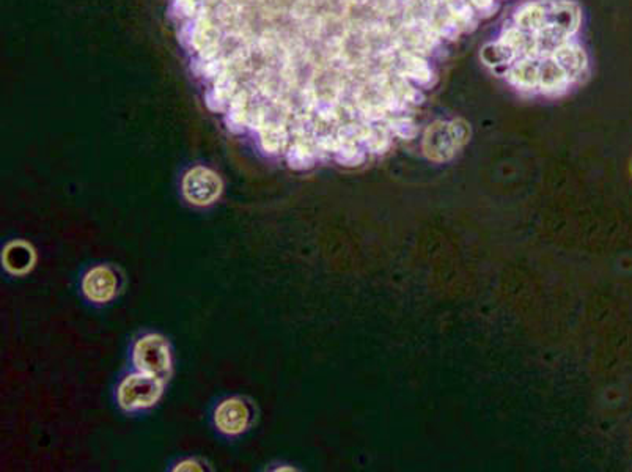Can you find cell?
Wrapping results in <instances>:
<instances>
[{"label":"cell","instance_id":"6da1fadb","mask_svg":"<svg viewBox=\"0 0 632 472\" xmlns=\"http://www.w3.org/2000/svg\"><path fill=\"white\" fill-rule=\"evenodd\" d=\"M133 359L140 373L159 378L162 381L170 375V348L167 340L157 334H148L135 344Z\"/></svg>","mask_w":632,"mask_h":472},{"label":"cell","instance_id":"9a60e30c","mask_svg":"<svg viewBox=\"0 0 632 472\" xmlns=\"http://www.w3.org/2000/svg\"><path fill=\"white\" fill-rule=\"evenodd\" d=\"M375 99L379 104H382V107L386 109V111L389 112V115H403V114L408 112L409 107H411L401 98V94H399L392 85L389 87V89L384 90L382 93L377 94Z\"/></svg>","mask_w":632,"mask_h":472},{"label":"cell","instance_id":"277c9868","mask_svg":"<svg viewBox=\"0 0 632 472\" xmlns=\"http://www.w3.org/2000/svg\"><path fill=\"white\" fill-rule=\"evenodd\" d=\"M460 150L450 123L438 121L430 125L423 137V153L434 163H445Z\"/></svg>","mask_w":632,"mask_h":472},{"label":"cell","instance_id":"8fae6325","mask_svg":"<svg viewBox=\"0 0 632 472\" xmlns=\"http://www.w3.org/2000/svg\"><path fill=\"white\" fill-rule=\"evenodd\" d=\"M442 6H444V10L450 16L456 19V23L461 26V28L464 27L467 31L475 28V11L469 0H442Z\"/></svg>","mask_w":632,"mask_h":472},{"label":"cell","instance_id":"ba28073f","mask_svg":"<svg viewBox=\"0 0 632 472\" xmlns=\"http://www.w3.org/2000/svg\"><path fill=\"white\" fill-rule=\"evenodd\" d=\"M550 57L566 71V75L574 77L585 68L584 49L576 43H562L550 53Z\"/></svg>","mask_w":632,"mask_h":472},{"label":"cell","instance_id":"5b68a950","mask_svg":"<svg viewBox=\"0 0 632 472\" xmlns=\"http://www.w3.org/2000/svg\"><path fill=\"white\" fill-rule=\"evenodd\" d=\"M82 290L90 301L107 302L117 293V279L111 268L96 266L87 273Z\"/></svg>","mask_w":632,"mask_h":472},{"label":"cell","instance_id":"4fadbf2b","mask_svg":"<svg viewBox=\"0 0 632 472\" xmlns=\"http://www.w3.org/2000/svg\"><path fill=\"white\" fill-rule=\"evenodd\" d=\"M386 126L389 128V131L392 133V136L398 137L401 141H412L416 139L418 134V128L408 115H390V117L386 120Z\"/></svg>","mask_w":632,"mask_h":472},{"label":"cell","instance_id":"52a82bcc","mask_svg":"<svg viewBox=\"0 0 632 472\" xmlns=\"http://www.w3.org/2000/svg\"><path fill=\"white\" fill-rule=\"evenodd\" d=\"M4 266L13 274H26L35 263V252L24 241H16L6 246L2 256Z\"/></svg>","mask_w":632,"mask_h":472},{"label":"cell","instance_id":"ac0fdd59","mask_svg":"<svg viewBox=\"0 0 632 472\" xmlns=\"http://www.w3.org/2000/svg\"><path fill=\"white\" fill-rule=\"evenodd\" d=\"M192 469L201 471V468H199V464L194 463V461H184V463L178 464V466L175 468V471H192Z\"/></svg>","mask_w":632,"mask_h":472},{"label":"cell","instance_id":"30bf717a","mask_svg":"<svg viewBox=\"0 0 632 472\" xmlns=\"http://www.w3.org/2000/svg\"><path fill=\"white\" fill-rule=\"evenodd\" d=\"M508 76H510V81L514 85H518L519 89H533V87L540 85V65H536L528 57H524V59L513 65Z\"/></svg>","mask_w":632,"mask_h":472},{"label":"cell","instance_id":"e0dca14e","mask_svg":"<svg viewBox=\"0 0 632 472\" xmlns=\"http://www.w3.org/2000/svg\"><path fill=\"white\" fill-rule=\"evenodd\" d=\"M474 9L480 11L483 16H491L494 10L497 9L496 0H469Z\"/></svg>","mask_w":632,"mask_h":472},{"label":"cell","instance_id":"7a4b0ae2","mask_svg":"<svg viewBox=\"0 0 632 472\" xmlns=\"http://www.w3.org/2000/svg\"><path fill=\"white\" fill-rule=\"evenodd\" d=\"M162 394V380L159 378L137 373L129 375L118 388V403L123 410L135 411L150 408Z\"/></svg>","mask_w":632,"mask_h":472},{"label":"cell","instance_id":"8992f818","mask_svg":"<svg viewBox=\"0 0 632 472\" xmlns=\"http://www.w3.org/2000/svg\"><path fill=\"white\" fill-rule=\"evenodd\" d=\"M216 425L222 433L239 434L249 425L250 412L245 403L239 398H230L219 405L216 410Z\"/></svg>","mask_w":632,"mask_h":472},{"label":"cell","instance_id":"2e32d148","mask_svg":"<svg viewBox=\"0 0 632 472\" xmlns=\"http://www.w3.org/2000/svg\"><path fill=\"white\" fill-rule=\"evenodd\" d=\"M392 87H394V89H395L399 94H401V98H403V99L406 101V103H408L409 106H420V104H423V101H425V94H423V92H421L420 89H417V87L414 85L411 81H408V79L392 75Z\"/></svg>","mask_w":632,"mask_h":472},{"label":"cell","instance_id":"9c48e42d","mask_svg":"<svg viewBox=\"0 0 632 472\" xmlns=\"http://www.w3.org/2000/svg\"><path fill=\"white\" fill-rule=\"evenodd\" d=\"M540 85L546 93L563 92L570 85V76L550 55L540 63Z\"/></svg>","mask_w":632,"mask_h":472},{"label":"cell","instance_id":"5bb4252c","mask_svg":"<svg viewBox=\"0 0 632 472\" xmlns=\"http://www.w3.org/2000/svg\"><path fill=\"white\" fill-rule=\"evenodd\" d=\"M431 23L436 33L439 35L440 40H450L453 41L461 33V26L456 23V19L450 16V14L442 9L438 14H434L431 18Z\"/></svg>","mask_w":632,"mask_h":472},{"label":"cell","instance_id":"7c38bea8","mask_svg":"<svg viewBox=\"0 0 632 472\" xmlns=\"http://www.w3.org/2000/svg\"><path fill=\"white\" fill-rule=\"evenodd\" d=\"M368 158V151L362 147L359 143H340L338 148L333 153L332 161H336L338 165L343 167H350V169H354V167H360L362 164H365Z\"/></svg>","mask_w":632,"mask_h":472},{"label":"cell","instance_id":"3957f363","mask_svg":"<svg viewBox=\"0 0 632 472\" xmlns=\"http://www.w3.org/2000/svg\"><path fill=\"white\" fill-rule=\"evenodd\" d=\"M222 192V181L217 173L206 167H194L183 180V194L187 202L197 207L214 203Z\"/></svg>","mask_w":632,"mask_h":472}]
</instances>
